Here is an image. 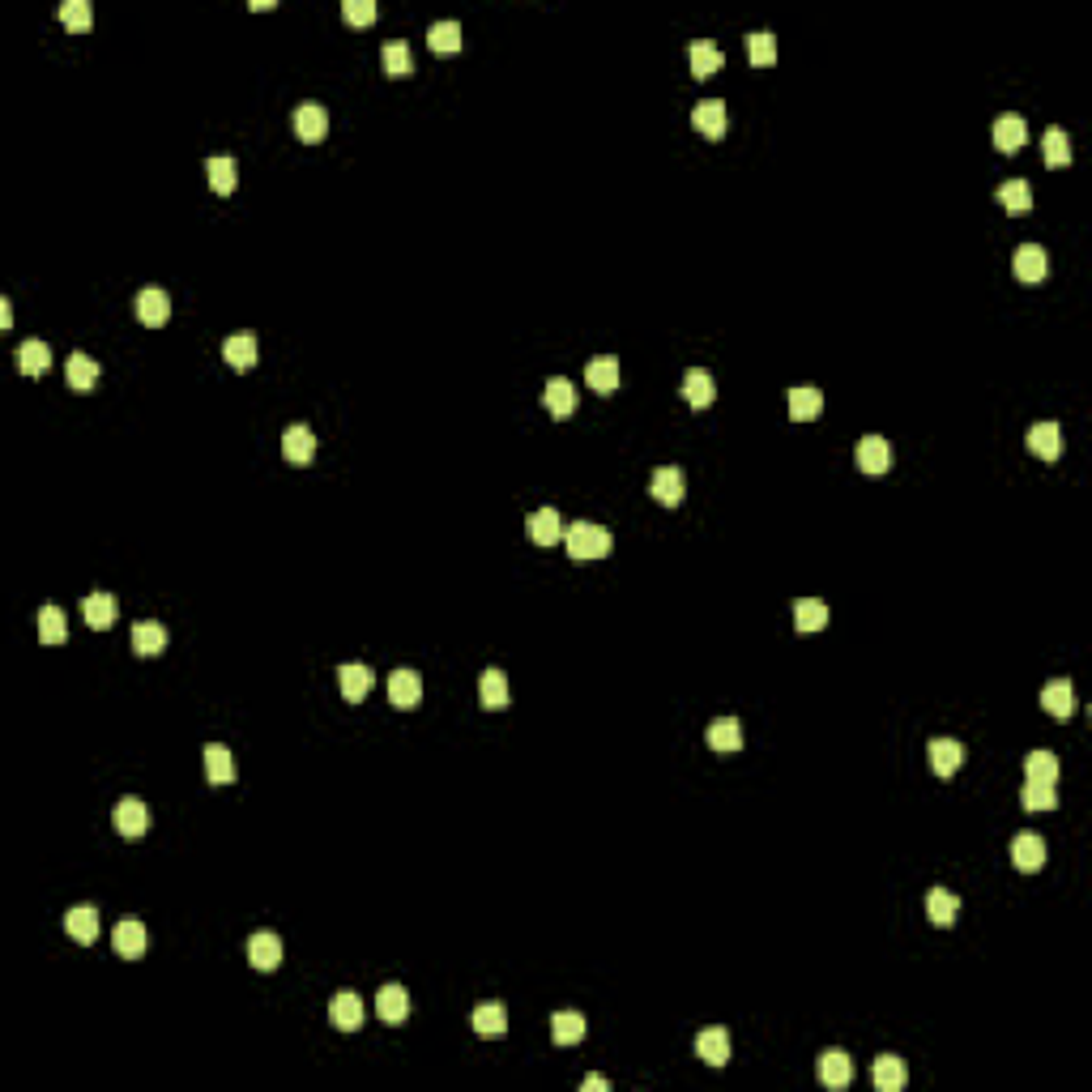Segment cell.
<instances>
[{"mask_svg":"<svg viewBox=\"0 0 1092 1092\" xmlns=\"http://www.w3.org/2000/svg\"><path fill=\"white\" fill-rule=\"evenodd\" d=\"M564 546L572 560H606L611 555V529L594 521H577L564 529Z\"/></svg>","mask_w":1092,"mask_h":1092,"instance_id":"1","label":"cell"},{"mask_svg":"<svg viewBox=\"0 0 1092 1092\" xmlns=\"http://www.w3.org/2000/svg\"><path fill=\"white\" fill-rule=\"evenodd\" d=\"M133 312H137L141 325L158 329V325H167V320H171V295H167L163 286H146V291L133 295Z\"/></svg>","mask_w":1092,"mask_h":1092,"instance_id":"2","label":"cell"},{"mask_svg":"<svg viewBox=\"0 0 1092 1092\" xmlns=\"http://www.w3.org/2000/svg\"><path fill=\"white\" fill-rule=\"evenodd\" d=\"M146 943H150V935H146V922H141V918H120V922H116V930H112L116 956H124V960H141V956H146Z\"/></svg>","mask_w":1092,"mask_h":1092,"instance_id":"3","label":"cell"},{"mask_svg":"<svg viewBox=\"0 0 1092 1092\" xmlns=\"http://www.w3.org/2000/svg\"><path fill=\"white\" fill-rule=\"evenodd\" d=\"M691 124H696L700 137L722 141V137H725V129H730V112H725L722 98H700L696 112H691Z\"/></svg>","mask_w":1092,"mask_h":1092,"instance_id":"4","label":"cell"},{"mask_svg":"<svg viewBox=\"0 0 1092 1092\" xmlns=\"http://www.w3.org/2000/svg\"><path fill=\"white\" fill-rule=\"evenodd\" d=\"M649 495H653L657 504H666V508L683 504V495H688V478H683L679 465H662V470H653V478H649Z\"/></svg>","mask_w":1092,"mask_h":1092,"instance_id":"5","label":"cell"},{"mask_svg":"<svg viewBox=\"0 0 1092 1092\" xmlns=\"http://www.w3.org/2000/svg\"><path fill=\"white\" fill-rule=\"evenodd\" d=\"M525 533H529L533 546H555V542H564V516L555 508H538L525 521Z\"/></svg>","mask_w":1092,"mask_h":1092,"instance_id":"6","label":"cell"},{"mask_svg":"<svg viewBox=\"0 0 1092 1092\" xmlns=\"http://www.w3.org/2000/svg\"><path fill=\"white\" fill-rule=\"evenodd\" d=\"M329 133V112L320 103H299L295 107V137L308 141V146H316V141H325Z\"/></svg>","mask_w":1092,"mask_h":1092,"instance_id":"7","label":"cell"},{"mask_svg":"<svg viewBox=\"0 0 1092 1092\" xmlns=\"http://www.w3.org/2000/svg\"><path fill=\"white\" fill-rule=\"evenodd\" d=\"M112 819H116V832L129 836V841H137V836L150 832V807L141 798H124Z\"/></svg>","mask_w":1092,"mask_h":1092,"instance_id":"8","label":"cell"},{"mask_svg":"<svg viewBox=\"0 0 1092 1092\" xmlns=\"http://www.w3.org/2000/svg\"><path fill=\"white\" fill-rule=\"evenodd\" d=\"M329 1024L342 1032H359L363 1029V998L354 994V990L333 994V1003H329Z\"/></svg>","mask_w":1092,"mask_h":1092,"instance_id":"9","label":"cell"},{"mask_svg":"<svg viewBox=\"0 0 1092 1092\" xmlns=\"http://www.w3.org/2000/svg\"><path fill=\"white\" fill-rule=\"evenodd\" d=\"M815 1075L824 1088H845V1083L853 1080V1058L845 1054V1049H828V1054H819Z\"/></svg>","mask_w":1092,"mask_h":1092,"instance_id":"10","label":"cell"},{"mask_svg":"<svg viewBox=\"0 0 1092 1092\" xmlns=\"http://www.w3.org/2000/svg\"><path fill=\"white\" fill-rule=\"evenodd\" d=\"M892 461H896V453H892V444H887L884 436H867L858 444V470L862 474H887V470H892Z\"/></svg>","mask_w":1092,"mask_h":1092,"instance_id":"11","label":"cell"},{"mask_svg":"<svg viewBox=\"0 0 1092 1092\" xmlns=\"http://www.w3.org/2000/svg\"><path fill=\"white\" fill-rule=\"evenodd\" d=\"M679 393H683V402H688L691 410H705V405L717 397V385H713V376H708L705 367H688V371H683Z\"/></svg>","mask_w":1092,"mask_h":1092,"instance_id":"12","label":"cell"},{"mask_svg":"<svg viewBox=\"0 0 1092 1092\" xmlns=\"http://www.w3.org/2000/svg\"><path fill=\"white\" fill-rule=\"evenodd\" d=\"M1041 708H1046L1054 722H1066L1075 713V691H1071V679H1049L1041 688Z\"/></svg>","mask_w":1092,"mask_h":1092,"instance_id":"13","label":"cell"},{"mask_svg":"<svg viewBox=\"0 0 1092 1092\" xmlns=\"http://www.w3.org/2000/svg\"><path fill=\"white\" fill-rule=\"evenodd\" d=\"M376 1015L385 1024H402L405 1015H410V990L397 986V981H388L385 990H376Z\"/></svg>","mask_w":1092,"mask_h":1092,"instance_id":"14","label":"cell"},{"mask_svg":"<svg viewBox=\"0 0 1092 1092\" xmlns=\"http://www.w3.org/2000/svg\"><path fill=\"white\" fill-rule=\"evenodd\" d=\"M542 410L551 414V419H568L572 410H577V388H572V380H546V388H542Z\"/></svg>","mask_w":1092,"mask_h":1092,"instance_id":"15","label":"cell"},{"mask_svg":"<svg viewBox=\"0 0 1092 1092\" xmlns=\"http://www.w3.org/2000/svg\"><path fill=\"white\" fill-rule=\"evenodd\" d=\"M248 960L252 969H277L282 964V939L274 935V930H257V935L248 939Z\"/></svg>","mask_w":1092,"mask_h":1092,"instance_id":"16","label":"cell"},{"mask_svg":"<svg viewBox=\"0 0 1092 1092\" xmlns=\"http://www.w3.org/2000/svg\"><path fill=\"white\" fill-rule=\"evenodd\" d=\"M990 137H994V150H1003V154H1015V150L1029 141V120H1024V116H1011V112H1007V116H998V120H994V133H990Z\"/></svg>","mask_w":1092,"mask_h":1092,"instance_id":"17","label":"cell"},{"mask_svg":"<svg viewBox=\"0 0 1092 1092\" xmlns=\"http://www.w3.org/2000/svg\"><path fill=\"white\" fill-rule=\"evenodd\" d=\"M282 453L291 465H308L312 456H316V431L303 427V422H295V427H286L282 436Z\"/></svg>","mask_w":1092,"mask_h":1092,"instance_id":"18","label":"cell"},{"mask_svg":"<svg viewBox=\"0 0 1092 1092\" xmlns=\"http://www.w3.org/2000/svg\"><path fill=\"white\" fill-rule=\"evenodd\" d=\"M870 1080H875L879 1092H901L904 1080H909V1066H904V1058H896V1054H879L875 1066H870Z\"/></svg>","mask_w":1092,"mask_h":1092,"instance_id":"19","label":"cell"},{"mask_svg":"<svg viewBox=\"0 0 1092 1092\" xmlns=\"http://www.w3.org/2000/svg\"><path fill=\"white\" fill-rule=\"evenodd\" d=\"M337 688H342V700L359 705V700L371 691V671L363 662H342L337 666Z\"/></svg>","mask_w":1092,"mask_h":1092,"instance_id":"20","label":"cell"},{"mask_svg":"<svg viewBox=\"0 0 1092 1092\" xmlns=\"http://www.w3.org/2000/svg\"><path fill=\"white\" fill-rule=\"evenodd\" d=\"M388 700L397 708H414L422 700V674L419 671H393L388 674Z\"/></svg>","mask_w":1092,"mask_h":1092,"instance_id":"21","label":"cell"},{"mask_svg":"<svg viewBox=\"0 0 1092 1092\" xmlns=\"http://www.w3.org/2000/svg\"><path fill=\"white\" fill-rule=\"evenodd\" d=\"M1011 862H1015V870H1041L1046 867V841H1041L1037 832L1011 836Z\"/></svg>","mask_w":1092,"mask_h":1092,"instance_id":"22","label":"cell"},{"mask_svg":"<svg viewBox=\"0 0 1092 1092\" xmlns=\"http://www.w3.org/2000/svg\"><path fill=\"white\" fill-rule=\"evenodd\" d=\"M18 367H22V376L39 380L47 367H52V346H47L44 337H27V342L18 346Z\"/></svg>","mask_w":1092,"mask_h":1092,"instance_id":"23","label":"cell"},{"mask_svg":"<svg viewBox=\"0 0 1092 1092\" xmlns=\"http://www.w3.org/2000/svg\"><path fill=\"white\" fill-rule=\"evenodd\" d=\"M1046 248H1037V243H1024V248H1015V257H1011V269H1015V277L1020 282H1029V286H1037L1041 277H1046Z\"/></svg>","mask_w":1092,"mask_h":1092,"instance_id":"24","label":"cell"},{"mask_svg":"<svg viewBox=\"0 0 1092 1092\" xmlns=\"http://www.w3.org/2000/svg\"><path fill=\"white\" fill-rule=\"evenodd\" d=\"M926 918L935 922L939 930L956 926V918H960V896L947 892V887H930V896H926Z\"/></svg>","mask_w":1092,"mask_h":1092,"instance_id":"25","label":"cell"},{"mask_svg":"<svg viewBox=\"0 0 1092 1092\" xmlns=\"http://www.w3.org/2000/svg\"><path fill=\"white\" fill-rule=\"evenodd\" d=\"M201 764H206L209 785H231L235 760H231V751H226L223 743H206V747H201Z\"/></svg>","mask_w":1092,"mask_h":1092,"instance_id":"26","label":"cell"},{"mask_svg":"<svg viewBox=\"0 0 1092 1092\" xmlns=\"http://www.w3.org/2000/svg\"><path fill=\"white\" fill-rule=\"evenodd\" d=\"M785 405H790V419H794V422H811V419H819V414H824V393H819V388H811V385H798V388H790Z\"/></svg>","mask_w":1092,"mask_h":1092,"instance_id":"27","label":"cell"},{"mask_svg":"<svg viewBox=\"0 0 1092 1092\" xmlns=\"http://www.w3.org/2000/svg\"><path fill=\"white\" fill-rule=\"evenodd\" d=\"M585 385L594 388V393H615V388H619V359H615V354H598V359H589Z\"/></svg>","mask_w":1092,"mask_h":1092,"instance_id":"28","label":"cell"},{"mask_svg":"<svg viewBox=\"0 0 1092 1092\" xmlns=\"http://www.w3.org/2000/svg\"><path fill=\"white\" fill-rule=\"evenodd\" d=\"M1029 448L1041 456V461H1058L1063 448H1066L1063 444V427H1058V422H1037V427L1029 431Z\"/></svg>","mask_w":1092,"mask_h":1092,"instance_id":"29","label":"cell"},{"mask_svg":"<svg viewBox=\"0 0 1092 1092\" xmlns=\"http://www.w3.org/2000/svg\"><path fill=\"white\" fill-rule=\"evenodd\" d=\"M64 930H69V939H78V943H95L98 939V909L95 904H73V909L64 913Z\"/></svg>","mask_w":1092,"mask_h":1092,"instance_id":"30","label":"cell"},{"mask_svg":"<svg viewBox=\"0 0 1092 1092\" xmlns=\"http://www.w3.org/2000/svg\"><path fill=\"white\" fill-rule=\"evenodd\" d=\"M470 1024H474V1032L478 1037H504L508 1032V1011H504V1003H478L470 1011Z\"/></svg>","mask_w":1092,"mask_h":1092,"instance_id":"31","label":"cell"},{"mask_svg":"<svg viewBox=\"0 0 1092 1092\" xmlns=\"http://www.w3.org/2000/svg\"><path fill=\"white\" fill-rule=\"evenodd\" d=\"M708 747L717 751V756H734V751L743 747V725L734 722V717H717L713 725H708Z\"/></svg>","mask_w":1092,"mask_h":1092,"instance_id":"32","label":"cell"},{"mask_svg":"<svg viewBox=\"0 0 1092 1092\" xmlns=\"http://www.w3.org/2000/svg\"><path fill=\"white\" fill-rule=\"evenodd\" d=\"M589 1024L581 1011H555L551 1015V1041L555 1046H577V1041H585Z\"/></svg>","mask_w":1092,"mask_h":1092,"instance_id":"33","label":"cell"},{"mask_svg":"<svg viewBox=\"0 0 1092 1092\" xmlns=\"http://www.w3.org/2000/svg\"><path fill=\"white\" fill-rule=\"evenodd\" d=\"M696 1054L705 1058L708 1066H725V1063H730V1032H725V1029H705L696 1037Z\"/></svg>","mask_w":1092,"mask_h":1092,"instance_id":"34","label":"cell"},{"mask_svg":"<svg viewBox=\"0 0 1092 1092\" xmlns=\"http://www.w3.org/2000/svg\"><path fill=\"white\" fill-rule=\"evenodd\" d=\"M223 359L231 363V367L248 371L252 363H257V333H248V329H243V333H231L223 342Z\"/></svg>","mask_w":1092,"mask_h":1092,"instance_id":"35","label":"cell"},{"mask_svg":"<svg viewBox=\"0 0 1092 1092\" xmlns=\"http://www.w3.org/2000/svg\"><path fill=\"white\" fill-rule=\"evenodd\" d=\"M163 649H167V628H163V623L146 619V623L133 628V653H137V657H158Z\"/></svg>","mask_w":1092,"mask_h":1092,"instance_id":"36","label":"cell"},{"mask_svg":"<svg viewBox=\"0 0 1092 1092\" xmlns=\"http://www.w3.org/2000/svg\"><path fill=\"white\" fill-rule=\"evenodd\" d=\"M81 615H86V623L95 632H103V628H112L116 623V615H120V602H116L112 594H90L86 602H81Z\"/></svg>","mask_w":1092,"mask_h":1092,"instance_id":"37","label":"cell"},{"mask_svg":"<svg viewBox=\"0 0 1092 1092\" xmlns=\"http://www.w3.org/2000/svg\"><path fill=\"white\" fill-rule=\"evenodd\" d=\"M960 764H964V743H956V739H935V743H930V768H935L939 777H952Z\"/></svg>","mask_w":1092,"mask_h":1092,"instance_id":"38","label":"cell"},{"mask_svg":"<svg viewBox=\"0 0 1092 1092\" xmlns=\"http://www.w3.org/2000/svg\"><path fill=\"white\" fill-rule=\"evenodd\" d=\"M206 180H209V188L218 192V197H231L235 192V158H226V154H214V158H206Z\"/></svg>","mask_w":1092,"mask_h":1092,"instance_id":"39","label":"cell"},{"mask_svg":"<svg viewBox=\"0 0 1092 1092\" xmlns=\"http://www.w3.org/2000/svg\"><path fill=\"white\" fill-rule=\"evenodd\" d=\"M64 380H69V388H78V393H86V388H95L98 380V363L90 359V354H69V363H64Z\"/></svg>","mask_w":1092,"mask_h":1092,"instance_id":"40","label":"cell"},{"mask_svg":"<svg viewBox=\"0 0 1092 1092\" xmlns=\"http://www.w3.org/2000/svg\"><path fill=\"white\" fill-rule=\"evenodd\" d=\"M478 700L487 708H504L508 700H512V691H508V679H504V671H482V679H478Z\"/></svg>","mask_w":1092,"mask_h":1092,"instance_id":"41","label":"cell"},{"mask_svg":"<svg viewBox=\"0 0 1092 1092\" xmlns=\"http://www.w3.org/2000/svg\"><path fill=\"white\" fill-rule=\"evenodd\" d=\"M722 64H725V52L717 44H708V39H696V44H691V73H696V78H713Z\"/></svg>","mask_w":1092,"mask_h":1092,"instance_id":"42","label":"cell"},{"mask_svg":"<svg viewBox=\"0 0 1092 1092\" xmlns=\"http://www.w3.org/2000/svg\"><path fill=\"white\" fill-rule=\"evenodd\" d=\"M794 628L798 632L828 628V606L819 602V598H798V602H794Z\"/></svg>","mask_w":1092,"mask_h":1092,"instance_id":"43","label":"cell"},{"mask_svg":"<svg viewBox=\"0 0 1092 1092\" xmlns=\"http://www.w3.org/2000/svg\"><path fill=\"white\" fill-rule=\"evenodd\" d=\"M35 619H39V640H44V645H61V640H69V623H64V611H61V606L47 602L44 611L35 615Z\"/></svg>","mask_w":1092,"mask_h":1092,"instance_id":"44","label":"cell"},{"mask_svg":"<svg viewBox=\"0 0 1092 1092\" xmlns=\"http://www.w3.org/2000/svg\"><path fill=\"white\" fill-rule=\"evenodd\" d=\"M1058 773H1063V764H1058L1054 751H1029V760H1024V777H1029V781L1058 785Z\"/></svg>","mask_w":1092,"mask_h":1092,"instance_id":"45","label":"cell"},{"mask_svg":"<svg viewBox=\"0 0 1092 1092\" xmlns=\"http://www.w3.org/2000/svg\"><path fill=\"white\" fill-rule=\"evenodd\" d=\"M998 206L1007 209V214H1029L1032 209V188H1029V180H1007L1003 188H998Z\"/></svg>","mask_w":1092,"mask_h":1092,"instance_id":"46","label":"cell"},{"mask_svg":"<svg viewBox=\"0 0 1092 1092\" xmlns=\"http://www.w3.org/2000/svg\"><path fill=\"white\" fill-rule=\"evenodd\" d=\"M1041 154H1046V167H1054V171H1058V167H1066V163H1071V137H1066L1058 124H1054V129H1046V137H1041Z\"/></svg>","mask_w":1092,"mask_h":1092,"instance_id":"47","label":"cell"},{"mask_svg":"<svg viewBox=\"0 0 1092 1092\" xmlns=\"http://www.w3.org/2000/svg\"><path fill=\"white\" fill-rule=\"evenodd\" d=\"M1020 802H1024V811H1054L1058 807V785H1049V781H1029L1020 790Z\"/></svg>","mask_w":1092,"mask_h":1092,"instance_id":"48","label":"cell"},{"mask_svg":"<svg viewBox=\"0 0 1092 1092\" xmlns=\"http://www.w3.org/2000/svg\"><path fill=\"white\" fill-rule=\"evenodd\" d=\"M427 44H431V52H456L461 47V22H431V30H427Z\"/></svg>","mask_w":1092,"mask_h":1092,"instance_id":"49","label":"cell"},{"mask_svg":"<svg viewBox=\"0 0 1092 1092\" xmlns=\"http://www.w3.org/2000/svg\"><path fill=\"white\" fill-rule=\"evenodd\" d=\"M385 73H388V78H410V73H414L410 44H402V39L385 44Z\"/></svg>","mask_w":1092,"mask_h":1092,"instance_id":"50","label":"cell"},{"mask_svg":"<svg viewBox=\"0 0 1092 1092\" xmlns=\"http://www.w3.org/2000/svg\"><path fill=\"white\" fill-rule=\"evenodd\" d=\"M747 61H751V64H773V61H777V39H773V30H751V35H747Z\"/></svg>","mask_w":1092,"mask_h":1092,"instance_id":"51","label":"cell"},{"mask_svg":"<svg viewBox=\"0 0 1092 1092\" xmlns=\"http://www.w3.org/2000/svg\"><path fill=\"white\" fill-rule=\"evenodd\" d=\"M61 22H64L69 30H90V22H95L90 0H64V5H61Z\"/></svg>","mask_w":1092,"mask_h":1092,"instance_id":"52","label":"cell"},{"mask_svg":"<svg viewBox=\"0 0 1092 1092\" xmlns=\"http://www.w3.org/2000/svg\"><path fill=\"white\" fill-rule=\"evenodd\" d=\"M342 18L350 22V27H371V22L380 18V5H376V0H346Z\"/></svg>","mask_w":1092,"mask_h":1092,"instance_id":"53","label":"cell"},{"mask_svg":"<svg viewBox=\"0 0 1092 1092\" xmlns=\"http://www.w3.org/2000/svg\"><path fill=\"white\" fill-rule=\"evenodd\" d=\"M581 1088H585V1092H606V1080H602V1075H585Z\"/></svg>","mask_w":1092,"mask_h":1092,"instance_id":"54","label":"cell"},{"mask_svg":"<svg viewBox=\"0 0 1092 1092\" xmlns=\"http://www.w3.org/2000/svg\"><path fill=\"white\" fill-rule=\"evenodd\" d=\"M9 325H13V303L0 299V329H9Z\"/></svg>","mask_w":1092,"mask_h":1092,"instance_id":"55","label":"cell"}]
</instances>
